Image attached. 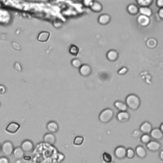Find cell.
<instances>
[{"label": "cell", "mask_w": 163, "mask_h": 163, "mask_svg": "<svg viewBox=\"0 0 163 163\" xmlns=\"http://www.w3.org/2000/svg\"><path fill=\"white\" fill-rule=\"evenodd\" d=\"M20 129V125L15 122H10L6 128V131L10 134H15Z\"/></svg>", "instance_id": "obj_6"}, {"label": "cell", "mask_w": 163, "mask_h": 163, "mask_svg": "<svg viewBox=\"0 0 163 163\" xmlns=\"http://www.w3.org/2000/svg\"><path fill=\"white\" fill-rule=\"evenodd\" d=\"M1 150H2V147H1V145H0V151H1Z\"/></svg>", "instance_id": "obj_45"}, {"label": "cell", "mask_w": 163, "mask_h": 163, "mask_svg": "<svg viewBox=\"0 0 163 163\" xmlns=\"http://www.w3.org/2000/svg\"><path fill=\"white\" fill-rule=\"evenodd\" d=\"M90 8L94 11V12H99L103 9V6L98 2H93Z\"/></svg>", "instance_id": "obj_20"}, {"label": "cell", "mask_w": 163, "mask_h": 163, "mask_svg": "<svg viewBox=\"0 0 163 163\" xmlns=\"http://www.w3.org/2000/svg\"><path fill=\"white\" fill-rule=\"evenodd\" d=\"M138 12L142 15H145L146 17H150L152 14V11L149 7H140L138 8Z\"/></svg>", "instance_id": "obj_19"}, {"label": "cell", "mask_w": 163, "mask_h": 163, "mask_svg": "<svg viewBox=\"0 0 163 163\" xmlns=\"http://www.w3.org/2000/svg\"><path fill=\"white\" fill-rule=\"evenodd\" d=\"M93 1H90V0H86V1H84L83 2V5L86 6V7H90V5H91L92 3H93Z\"/></svg>", "instance_id": "obj_36"}, {"label": "cell", "mask_w": 163, "mask_h": 163, "mask_svg": "<svg viewBox=\"0 0 163 163\" xmlns=\"http://www.w3.org/2000/svg\"><path fill=\"white\" fill-rule=\"evenodd\" d=\"M71 64L74 66L75 68H80V66H82V62L80 59H74L71 61Z\"/></svg>", "instance_id": "obj_31"}, {"label": "cell", "mask_w": 163, "mask_h": 163, "mask_svg": "<svg viewBox=\"0 0 163 163\" xmlns=\"http://www.w3.org/2000/svg\"><path fill=\"white\" fill-rule=\"evenodd\" d=\"M21 149L24 151V152H31L34 149V144L31 141L28 140L24 141L21 145Z\"/></svg>", "instance_id": "obj_5"}, {"label": "cell", "mask_w": 163, "mask_h": 163, "mask_svg": "<svg viewBox=\"0 0 163 163\" xmlns=\"http://www.w3.org/2000/svg\"><path fill=\"white\" fill-rule=\"evenodd\" d=\"M137 22L141 26L145 27L149 24L150 19L148 17L140 15H139L137 18Z\"/></svg>", "instance_id": "obj_11"}, {"label": "cell", "mask_w": 163, "mask_h": 163, "mask_svg": "<svg viewBox=\"0 0 163 163\" xmlns=\"http://www.w3.org/2000/svg\"><path fill=\"white\" fill-rule=\"evenodd\" d=\"M50 33L48 31H41L38 36L37 40L40 42H46L50 38Z\"/></svg>", "instance_id": "obj_17"}, {"label": "cell", "mask_w": 163, "mask_h": 163, "mask_svg": "<svg viewBox=\"0 0 163 163\" xmlns=\"http://www.w3.org/2000/svg\"><path fill=\"white\" fill-rule=\"evenodd\" d=\"M64 155L63 153H59L58 154V159L60 161H63L64 159Z\"/></svg>", "instance_id": "obj_40"}, {"label": "cell", "mask_w": 163, "mask_h": 163, "mask_svg": "<svg viewBox=\"0 0 163 163\" xmlns=\"http://www.w3.org/2000/svg\"><path fill=\"white\" fill-rule=\"evenodd\" d=\"M126 105L131 110H136L140 105V99L135 94H129L126 99Z\"/></svg>", "instance_id": "obj_1"}, {"label": "cell", "mask_w": 163, "mask_h": 163, "mask_svg": "<svg viewBox=\"0 0 163 163\" xmlns=\"http://www.w3.org/2000/svg\"><path fill=\"white\" fill-rule=\"evenodd\" d=\"M127 72H128V69H127L126 67H124V68H121L120 70H119V71H118V73L120 75H124V74H126L127 73Z\"/></svg>", "instance_id": "obj_34"}, {"label": "cell", "mask_w": 163, "mask_h": 163, "mask_svg": "<svg viewBox=\"0 0 163 163\" xmlns=\"http://www.w3.org/2000/svg\"><path fill=\"white\" fill-rule=\"evenodd\" d=\"M13 154L14 156L15 157V158H16L17 159H21L23 158L24 155V151L21 149V148L18 147L15 148L14 150Z\"/></svg>", "instance_id": "obj_21"}, {"label": "cell", "mask_w": 163, "mask_h": 163, "mask_svg": "<svg viewBox=\"0 0 163 163\" xmlns=\"http://www.w3.org/2000/svg\"><path fill=\"white\" fill-rule=\"evenodd\" d=\"M110 16L108 14L101 15L98 18V22L101 25H106L110 21Z\"/></svg>", "instance_id": "obj_18"}, {"label": "cell", "mask_w": 163, "mask_h": 163, "mask_svg": "<svg viewBox=\"0 0 163 163\" xmlns=\"http://www.w3.org/2000/svg\"><path fill=\"white\" fill-rule=\"evenodd\" d=\"M158 15L161 19H163V8H160V10L158 11Z\"/></svg>", "instance_id": "obj_41"}, {"label": "cell", "mask_w": 163, "mask_h": 163, "mask_svg": "<svg viewBox=\"0 0 163 163\" xmlns=\"http://www.w3.org/2000/svg\"><path fill=\"white\" fill-rule=\"evenodd\" d=\"M6 93V88L5 86L0 85V94H4Z\"/></svg>", "instance_id": "obj_39"}, {"label": "cell", "mask_w": 163, "mask_h": 163, "mask_svg": "<svg viewBox=\"0 0 163 163\" xmlns=\"http://www.w3.org/2000/svg\"><path fill=\"white\" fill-rule=\"evenodd\" d=\"M102 159L106 163H112V157L108 152H104L102 155Z\"/></svg>", "instance_id": "obj_25"}, {"label": "cell", "mask_w": 163, "mask_h": 163, "mask_svg": "<svg viewBox=\"0 0 163 163\" xmlns=\"http://www.w3.org/2000/svg\"><path fill=\"white\" fill-rule=\"evenodd\" d=\"M159 157L161 161H163V150H161V152L159 154Z\"/></svg>", "instance_id": "obj_43"}, {"label": "cell", "mask_w": 163, "mask_h": 163, "mask_svg": "<svg viewBox=\"0 0 163 163\" xmlns=\"http://www.w3.org/2000/svg\"><path fill=\"white\" fill-rule=\"evenodd\" d=\"M106 57H107V59L108 60H109L110 61L114 62V61H116V60L118 59L119 54L116 51L111 50V51H109L107 52Z\"/></svg>", "instance_id": "obj_16"}, {"label": "cell", "mask_w": 163, "mask_h": 163, "mask_svg": "<svg viewBox=\"0 0 163 163\" xmlns=\"http://www.w3.org/2000/svg\"><path fill=\"white\" fill-rule=\"evenodd\" d=\"M135 155H136V154L133 149L131 148L126 149V158H128L129 159H132L135 158Z\"/></svg>", "instance_id": "obj_26"}, {"label": "cell", "mask_w": 163, "mask_h": 163, "mask_svg": "<svg viewBox=\"0 0 163 163\" xmlns=\"http://www.w3.org/2000/svg\"><path fill=\"white\" fill-rule=\"evenodd\" d=\"M129 118V114L127 112H120L117 114V119L120 122H127Z\"/></svg>", "instance_id": "obj_9"}, {"label": "cell", "mask_w": 163, "mask_h": 163, "mask_svg": "<svg viewBox=\"0 0 163 163\" xmlns=\"http://www.w3.org/2000/svg\"><path fill=\"white\" fill-rule=\"evenodd\" d=\"M23 158L24 160L26 161H29V160H31V157L30 156H27V155H24L23 157Z\"/></svg>", "instance_id": "obj_42"}, {"label": "cell", "mask_w": 163, "mask_h": 163, "mask_svg": "<svg viewBox=\"0 0 163 163\" xmlns=\"http://www.w3.org/2000/svg\"><path fill=\"white\" fill-rule=\"evenodd\" d=\"M44 141L45 143L52 145L56 142V136L52 133H47L44 136Z\"/></svg>", "instance_id": "obj_14"}, {"label": "cell", "mask_w": 163, "mask_h": 163, "mask_svg": "<svg viewBox=\"0 0 163 163\" xmlns=\"http://www.w3.org/2000/svg\"><path fill=\"white\" fill-rule=\"evenodd\" d=\"M141 142L144 143V144H147L150 141H151V137L148 134H143L142 136H141Z\"/></svg>", "instance_id": "obj_29"}, {"label": "cell", "mask_w": 163, "mask_h": 163, "mask_svg": "<svg viewBox=\"0 0 163 163\" xmlns=\"http://www.w3.org/2000/svg\"><path fill=\"white\" fill-rule=\"evenodd\" d=\"M114 105L120 112H126L128 110V106H127L126 103L121 101H116L114 103Z\"/></svg>", "instance_id": "obj_22"}, {"label": "cell", "mask_w": 163, "mask_h": 163, "mask_svg": "<svg viewBox=\"0 0 163 163\" xmlns=\"http://www.w3.org/2000/svg\"><path fill=\"white\" fill-rule=\"evenodd\" d=\"M14 145L10 142H5L3 143L2 147V152L6 155H10L13 154L14 152Z\"/></svg>", "instance_id": "obj_3"}, {"label": "cell", "mask_w": 163, "mask_h": 163, "mask_svg": "<svg viewBox=\"0 0 163 163\" xmlns=\"http://www.w3.org/2000/svg\"><path fill=\"white\" fill-rule=\"evenodd\" d=\"M137 3L141 6V7H148L152 3V0H138Z\"/></svg>", "instance_id": "obj_24"}, {"label": "cell", "mask_w": 163, "mask_h": 163, "mask_svg": "<svg viewBox=\"0 0 163 163\" xmlns=\"http://www.w3.org/2000/svg\"><path fill=\"white\" fill-rule=\"evenodd\" d=\"M0 163H10V161L6 157H2V158H0Z\"/></svg>", "instance_id": "obj_35"}, {"label": "cell", "mask_w": 163, "mask_h": 163, "mask_svg": "<svg viewBox=\"0 0 163 163\" xmlns=\"http://www.w3.org/2000/svg\"><path fill=\"white\" fill-rule=\"evenodd\" d=\"M12 47H13V49L15 51H20L21 50L20 45L18 43H16V42H14V43L12 44Z\"/></svg>", "instance_id": "obj_33"}, {"label": "cell", "mask_w": 163, "mask_h": 163, "mask_svg": "<svg viewBox=\"0 0 163 163\" xmlns=\"http://www.w3.org/2000/svg\"><path fill=\"white\" fill-rule=\"evenodd\" d=\"M113 117V112L110 108L103 110L99 114V119L103 123H108L110 122Z\"/></svg>", "instance_id": "obj_2"}, {"label": "cell", "mask_w": 163, "mask_h": 163, "mask_svg": "<svg viewBox=\"0 0 163 163\" xmlns=\"http://www.w3.org/2000/svg\"><path fill=\"white\" fill-rule=\"evenodd\" d=\"M84 141V138L81 136H78L75 138L73 140V144L75 146H80L83 144Z\"/></svg>", "instance_id": "obj_27"}, {"label": "cell", "mask_w": 163, "mask_h": 163, "mask_svg": "<svg viewBox=\"0 0 163 163\" xmlns=\"http://www.w3.org/2000/svg\"><path fill=\"white\" fill-rule=\"evenodd\" d=\"M147 148L151 152H158L161 148V144L157 141H150L147 144Z\"/></svg>", "instance_id": "obj_7"}, {"label": "cell", "mask_w": 163, "mask_h": 163, "mask_svg": "<svg viewBox=\"0 0 163 163\" xmlns=\"http://www.w3.org/2000/svg\"><path fill=\"white\" fill-rule=\"evenodd\" d=\"M150 137L153 138L155 140H160L163 137V133L159 128H154L150 132Z\"/></svg>", "instance_id": "obj_10"}, {"label": "cell", "mask_w": 163, "mask_h": 163, "mask_svg": "<svg viewBox=\"0 0 163 163\" xmlns=\"http://www.w3.org/2000/svg\"><path fill=\"white\" fill-rule=\"evenodd\" d=\"M47 129L49 131L50 133H56L59 129V126L57 122L51 121L47 124Z\"/></svg>", "instance_id": "obj_13"}, {"label": "cell", "mask_w": 163, "mask_h": 163, "mask_svg": "<svg viewBox=\"0 0 163 163\" xmlns=\"http://www.w3.org/2000/svg\"><path fill=\"white\" fill-rule=\"evenodd\" d=\"M80 74L83 77H88L90 75L92 72V70L90 66L88 64H83L79 68Z\"/></svg>", "instance_id": "obj_8"}, {"label": "cell", "mask_w": 163, "mask_h": 163, "mask_svg": "<svg viewBox=\"0 0 163 163\" xmlns=\"http://www.w3.org/2000/svg\"><path fill=\"white\" fill-rule=\"evenodd\" d=\"M135 152L139 158L144 159V158H145V157L147 156L146 150L142 146H140V145L137 146L136 147Z\"/></svg>", "instance_id": "obj_15"}, {"label": "cell", "mask_w": 163, "mask_h": 163, "mask_svg": "<svg viewBox=\"0 0 163 163\" xmlns=\"http://www.w3.org/2000/svg\"><path fill=\"white\" fill-rule=\"evenodd\" d=\"M152 126L151 125L150 123L148 122H143L141 126L140 129V131L143 132L144 134H149L150 133L151 131L152 130Z\"/></svg>", "instance_id": "obj_12"}, {"label": "cell", "mask_w": 163, "mask_h": 163, "mask_svg": "<svg viewBox=\"0 0 163 163\" xmlns=\"http://www.w3.org/2000/svg\"><path fill=\"white\" fill-rule=\"evenodd\" d=\"M159 129H160V131L162 132V133H163V123H162L161 124V126H160V128H159Z\"/></svg>", "instance_id": "obj_44"}, {"label": "cell", "mask_w": 163, "mask_h": 163, "mask_svg": "<svg viewBox=\"0 0 163 163\" xmlns=\"http://www.w3.org/2000/svg\"><path fill=\"white\" fill-rule=\"evenodd\" d=\"M127 10H128V12L132 15H135L138 13V7L134 4H131L128 5Z\"/></svg>", "instance_id": "obj_23"}, {"label": "cell", "mask_w": 163, "mask_h": 163, "mask_svg": "<svg viewBox=\"0 0 163 163\" xmlns=\"http://www.w3.org/2000/svg\"><path fill=\"white\" fill-rule=\"evenodd\" d=\"M156 4L157 6L160 8H163V1L162 0H158V1L156 2Z\"/></svg>", "instance_id": "obj_37"}, {"label": "cell", "mask_w": 163, "mask_h": 163, "mask_svg": "<svg viewBox=\"0 0 163 163\" xmlns=\"http://www.w3.org/2000/svg\"><path fill=\"white\" fill-rule=\"evenodd\" d=\"M116 158L119 159H123L126 158V148L124 147H117L114 151Z\"/></svg>", "instance_id": "obj_4"}, {"label": "cell", "mask_w": 163, "mask_h": 163, "mask_svg": "<svg viewBox=\"0 0 163 163\" xmlns=\"http://www.w3.org/2000/svg\"><path fill=\"white\" fill-rule=\"evenodd\" d=\"M69 52L71 54V55L77 56L78 52H79V49H78V47L77 46H76L75 45H72L70 47Z\"/></svg>", "instance_id": "obj_28"}, {"label": "cell", "mask_w": 163, "mask_h": 163, "mask_svg": "<svg viewBox=\"0 0 163 163\" xmlns=\"http://www.w3.org/2000/svg\"><path fill=\"white\" fill-rule=\"evenodd\" d=\"M15 68L18 71H21L22 70V68H21V64L19 63H16L15 64Z\"/></svg>", "instance_id": "obj_38"}, {"label": "cell", "mask_w": 163, "mask_h": 163, "mask_svg": "<svg viewBox=\"0 0 163 163\" xmlns=\"http://www.w3.org/2000/svg\"><path fill=\"white\" fill-rule=\"evenodd\" d=\"M157 41L154 38H150L147 41V45L151 49L155 48L157 45Z\"/></svg>", "instance_id": "obj_30"}, {"label": "cell", "mask_w": 163, "mask_h": 163, "mask_svg": "<svg viewBox=\"0 0 163 163\" xmlns=\"http://www.w3.org/2000/svg\"><path fill=\"white\" fill-rule=\"evenodd\" d=\"M63 24V22L59 19H55L53 22V25L56 28H61Z\"/></svg>", "instance_id": "obj_32"}]
</instances>
